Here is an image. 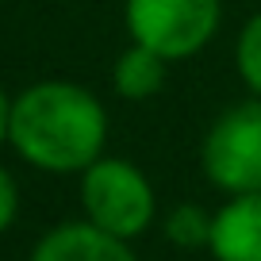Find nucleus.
<instances>
[{
    "mask_svg": "<svg viewBox=\"0 0 261 261\" xmlns=\"http://www.w3.org/2000/svg\"><path fill=\"white\" fill-rule=\"evenodd\" d=\"M130 42L150 46L165 62H188L215 39L223 0H123Z\"/></svg>",
    "mask_w": 261,
    "mask_h": 261,
    "instance_id": "3",
    "label": "nucleus"
},
{
    "mask_svg": "<svg viewBox=\"0 0 261 261\" xmlns=\"http://www.w3.org/2000/svg\"><path fill=\"white\" fill-rule=\"evenodd\" d=\"M234 69L250 89V96H261V8L242 23L234 39Z\"/></svg>",
    "mask_w": 261,
    "mask_h": 261,
    "instance_id": "9",
    "label": "nucleus"
},
{
    "mask_svg": "<svg viewBox=\"0 0 261 261\" xmlns=\"http://www.w3.org/2000/svg\"><path fill=\"white\" fill-rule=\"evenodd\" d=\"M215 261H261V192L227 196L212 223Z\"/></svg>",
    "mask_w": 261,
    "mask_h": 261,
    "instance_id": "6",
    "label": "nucleus"
},
{
    "mask_svg": "<svg viewBox=\"0 0 261 261\" xmlns=\"http://www.w3.org/2000/svg\"><path fill=\"white\" fill-rule=\"evenodd\" d=\"M212 223H215V212H207L200 204H177L165 215L162 230H165V242L177 246V250H207L212 246Z\"/></svg>",
    "mask_w": 261,
    "mask_h": 261,
    "instance_id": "8",
    "label": "nucleus"
},
{
    "mask_svg": "<svg viewBox=\"0 0 261 261\" xmlns=\"http://www.w3.org/2000/svg\"><path fill=\"white\" fill-rule=\"evenodd\" d=\"M8 123H12V96L4 92V85H0V146L8 142Z\"/></svg>",
    "mask_w": 261,
    "mask_h": 261,
    "instance_id": "11",
    "label": "nucleus"
},
{
    "mask_svg": "<svg viewBox=\"0 0 261 261\" xmlns=\"http://www.w3.org/2000/svg\"><path fill=\"white\" fill-rule=\"evenodd\" d=\"M8 142L42 173H85L108 142V112L77 81H39L12 100Z\"/></svg>",
    "mask_w": 261,
    "mask_h": 261,
    "instance_id": "1",
    "label": "nucleus"
},
{
    "mask_svg": "<svg viewBox=\"0 0 261 261\" xmlns=\"http://www.w3.org/2000/svg\"><path fill=\"white\" fill-rule=\"evenodd\" d=\"M200 169L223 196L261 192V96L223 108L204 130Z\"/></svg>",
    "mask_w": 261,
    "mask_h": 261,
    "instance_id": "4",
    "label": "nucleus"
},
{
    "mask_svg": "<svg viewBox=\"0 0 261 261\" xmlns=\"http://www.w3.org/2000/svg\"><path fill=\"white\" fill-rule=\"evenodd\" d=\"M16 215H19V188H16V177L0 165V234L16 223Z\"/></svg>",
    "mask_w": 261,
    "mask_h": 261,
    "instance_id": "10",
    "label": "nucleus"
},
{
    "mask_svg": "<svg viewBox=\"0 0 261 261\" xmlns=\"http://www.w3.org/2000/svg\"><path fill=\"white\" fill-rule=\"evenodd\" d=\"M31 261H139L123 238L92 227L89 219L62 223L35 242Z\"/></svg>",
    "mask_w": 261,
    "mask_h": 261,
    "instance_id": "5",
    "label": "nucleus"
},
{
    "mask_svg": "<svg viewBox=\"0 0 261 261\" xmlns=\"http://www.w3.org/2000/svg\"><path fill=\"white\" fill-rule=\"evenodd\" d=\"M81 207L92 227L123 242L146 234L150 223L158 219V196L150 177L127 158L104 154L81 173Z\"/></svg>",
    "mask_w": 261,
    "mask_h": 261,
    "instance_id": "2",
    "label": "nucleus"
},
{
    "mask_svg": "<svg viewBox=\"0 0 261 261\" xmlns=\"http://www.w3.org/2000/svg\"><path fill=\"white\" fill-rule=\"evenodd\" d=\"M169 65L162 54H154L150 46L130 42L112 65V89L123 100H150L165 89V77H169Z\"/></svg>",
    "mask_w": 261,
    "mask_h": 261,
    "instance_id": "7",
    "label": "nucleus"
}]
</instances>
